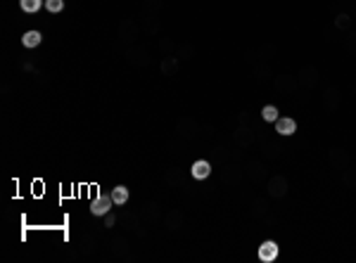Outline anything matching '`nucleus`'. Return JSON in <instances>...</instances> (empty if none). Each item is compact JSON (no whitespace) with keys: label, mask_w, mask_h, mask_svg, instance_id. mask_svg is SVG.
<instances>
[{"label":"nucleus","mask_w":356,"mask_h":263,"mask_svg":"<svg viewBox=\"0 0 356 263\" xmlns=\"http://www.w3.org/2000/svg\"><path fill=\"white\" fill-rule=\"evenodd\" d=\"M112 204H114L112 194H98V199L90 204V213L93 216H105L107 211L112 209Z\"/></svg>","instance_id":"nucleus-1"},{"label":"nucleus","mask_w":356,"mask_h":263,"mask_svg":"<svg viewBox=\"0 0 356 263\" xmlns=\"http://www.w3.org/2000/svg\"><path fill=\"white\" fill-rule=\"evenodd\" d=\"M278 251H280V246L268 240V242H264V244L259 246V259H261L264 263H271V261L278 259Z\"/></svg>","instance_id":"nucleus-2"},{"label":"nucleus","mask_w":356,"mask_h":263,"mask_svg":"<svg viewBox=\"0 0 356 263\" xmlns=\"http://www.w3.org/2000/svg\"><path fill=\"white\" fill-rule=\"evenodd\" d=\"M276 131H278L280 135H292V133L297 131V121H295V119H290V116L278 119V121H276Z\"/></svg>","instance_id":"nucleus-3"},{"label":"nucleus","mask_w":356,"mask_h":263,"mask_svg":"<svg viewBox=\"0 0 356 263\" xmlns=\"http://www.w3.org/2000/svg\"><path fill=\"white\" fill-rule=\"evenodd\" d=\"M209 173H212L209 161H195V164H193V178H197V180H204V178H209Z\"/></svg>","instance_id":"nucleus-4"},{"label":"nucleus","mask_w":356,"mask_h":263,"mask_svg":"<svg viewBox=\"0 0 356 263\" xmlns=\"http://www.w3.org/2000/svg\"><path fill=\"white\" fill-rule=\"evenodd\" d=\"M40 40H43L40 31H26V34H24V38H21L24 48H36V45H40Z\"/></svg>","instance_id":"nucleus-5"},{"label":"nucleus","mask_w":356,"mask_h":263,"mask_svg":"<svg viewBox=\"0 0 356 263\" xmlns=\"http://www.w3.org/2000/svg\"><path fill=\"white\" fill-rule=\"evenodd\" d=\"M112 199H114V204H126L128 202V188L126 185H117L112 190Z\"/></svg>","instance_id":"nucleus-6"},{"label":"nucleus","mask_w":356,"mask_h":263,"mask_svg":"<svg viewBox=\"0 0 356 263\" xmlns=\"http://www.w3.org/2000/svg\"><path fill=\"white\" fill-rule=\"evenodd\" d=\"M19 5H21L24 12H38L40 5H43V0H19Z\"/></svg>","instance_id":"nucleus-7"},{"label":"nucleus","mask_w":356,"mask_h":263,"mask_svg":"<svg viewBox=\"0 0 356 263\" xmlns=\"http://www.w3.org/2000/svg\"><path fill=\"white\" fill-rule=\"evenodd\" d=\"M264 121H278V109L273 105H268V107H264Z\"/></svg>","instance_id":"nucleus-8"},{"label":"nucleus","mask_w":356,"mask_h":263,"mask_svg":"<svg viewBox=\"0 0 356 263\" xmlns=\"http://www.w3.org/2000/svg\"><path fill=\"white\" fill-rule=\"evenodd\" d=\"M48 12H62L64 10V0H45Z\"/></svg>","instance_id":"nucleus-9"}]
</instances>
